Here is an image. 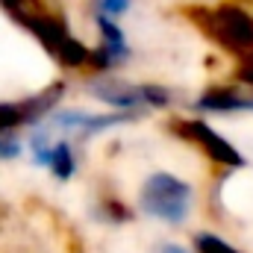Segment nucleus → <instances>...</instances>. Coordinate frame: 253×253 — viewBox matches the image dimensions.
Masks as SVG:
<instances>
[{
	"instance_id": "nucleus-9",
	"label": "nucleus",
	"mask_w": 253,
	"mask_h": 253,
	"mask_svg": "<svg viewBox=\"0 0 253 253\" xmlns=\"http://www.w3.org/2000/svg\"><path fill=\"white\" fill-rule=\"evenodd\" d=\"M44 165L50 168V174L56 177V180H62L68 183L74 174H77V159H74V147L59 138V141H53L50 144V150H47V156H44Z\"/></svg>"
},
{
	"instance_id": "nucleus-11",
	"label": "nucleus",
	"mask_w": 253,
	"mask_h": 253,
	"mask_svg": "<svg viewBox=\"0 0 253 253\" xmlns=\"http://www.w3.org/2000/svg\"><path fill=\"white\" fill-rule=\"evenodd\" d=\"M194 253H245V251L227 245V242L218 239L215 233H197V236H194Z\"/></svg>"
},
{
	"instance_id": "nucleus-3",
	"label": "nucleus",
	"mask_w": 253,
	"mask_h": 253,
	"mask_svg": "<svg viewBox=\"0 0 253 253\" xmlns=\"http://www.w3.org/2000/svg\"><path fill=\"white\" fill-rule=\"evenodd\" d=\"M138 206L165 224H183L191 209V186L168 171H156L138 191Z\"/></svg>"
},
{
	"instance_id": "nucleus-5",
	"label": "nucleus",
	"mask_w": 253,
	"mask_h": 253,
	"mask_svg": "<svg viewBox=\"0 0 253 253\" xmlns=\"http://www.w3.org/2000/svg\"><path fill=\"white\" fill-rule=\"evenodd\" d=\"M168 126H171V132H177L183 141L194 144L209 162H215V165H221V168H230V171L245 168V156H242L227 138H221V132H215L206 121H200V118H174Z\"/></svg>"
},
{
	"instance_id": "nucleus-4",
	"label": "nucleus",
	"mask_w": 253,
	"mask_h": 253,
	"mask_svg": "<svg viewBox=\"0 0 253 253\" xmlns=\"http://www.w3.org/2000/svg\"><path fill=\"white\" fill-rule=\"evenodd\" d=\"M65 94V83H50L47 88L24 100H0V135H15L24 126L44 121Z\"/></svg>"
},
{
	"instance_id": "nucleus-18",
	"label": "nucleus",
	"mask_w": 253,
	"mask_h": 253,
	"mask_svg": "<svg viewBox=\"0 0 253 253\" xmlns=\"http://www.w3.org/2000/svg\"><path fill=\"white\" fill-rule=\"evenodd\" d=\"M3 209H6V206H3V203H0V215H3Z\"/></svg>"
},
{
	"instance_id": "nucleus-15",
	"label": "nucleus",
	"mask_w": 253,
	"mask_h": 253,
	"mask_svg": "<svg viewBox=\"0 0 253 253\" xmlns=\"http://www.w3.org/2000/svg\"><path fill=\"white\" fill-rule=\"evenodd\" d=\"M21 156V144L15 135H0V159L9 162V159H18Z\"/></svg>"
},
{
	"instance_id": "nucleus-7",
	"label": "nucleus",
	"mask_w": 253,
	"mask_h": 253,
	"mask_svg": "<svg viewBox=\"0 0 253 253\" xmlns=\"http://www.w3.org/2000/svg\"><path fill=\"white\" fill-rule=\"evenodd\" d=\"M88 91L109 103L112 109H124V112H144V103H141V91L138 85L118 80V77H106V74H97L91 83H88Z\"/></svg>"
},
{
	"instance_id": "nucleus-16",
	"label": "nucleus",
	"mask_w": 253,
	"mask_h": 253,
	"mask_svg": "<svg viewBox=\"0 0 253 253\" xmlns=\"http://www.w3.org/2000/svg\"><path fill=\"white\" fill-rule=\"evenodd\" d=\"M0 3H3V9H6L9 15H18V12L30 9V0H0Z\"/></svg>"
},
{
	"instance_id": "nucleus-2",
	"label": "nucleus",
	"mask_w": 253,
	"mask_h": 253,
	"mask_svg": "<svg viewBox=\"0 0 253 253\" xmlns=\"http://www.w3.org/2000/svg\"><path fill=\"white\" fill-rule=\"evenodd\" d=\"M21 27H27L39 42L42 47L62 65V68H88V56L91 50L71 36L68 24H65L59 15H50L44 9H24L18 15H12Z\"/></svg>"
},
{
	"instance_id": "nucleus-8",
	"label": "nucleus",
	"mask_w": 253,
	"mask_h": 253,
	"mask_svg": "<svg viewBox=\"0 0 253 253\" xmlns=\"http://www.w3.org/2000/svg\"><path fill=\"white\" fill-rule=\"evenodd\" d=\"M197 112H253V94L242 85H212L206 88L197 103Z\"/></svg>"
},
{
	"instance_id": "nucleus-13",
	"label": "nucleus",
	"mask_w": 253,
	"mask_h": 253,
	"mask_svg": "<svg viewBox=\"0 0 253 253\" xmlns=\"http://www.w3.org/2000/svg\"><path fill=\"white\" fill-rule=\"evenodd\" d=\"M97 6V15H109V18H118L129 9V0H94Z\"/></svg>"
},
{
	"instance_id": "nucleus-10",
	"label": "nucleus",
	"mask_w": 253,
	"mask_h": 253,
	"mask_svg": "<svg viewBox=\"0 0 253 253\" xmlns=\"http://www.w3.org/2000/svg\"><path fill=\"white\" fill-rule=\"evenodd\" d=\"M138 91H141V103H144V109H168V106H171V91L162 88V85L144 83V85H138Z\"/></svg>"
},
{
	"instance_id": "nucleus-6",
	"label": "nucleus",
	"mask_w": 253,
	"mask_h": 253,
	"mask_svg": "<svg viewBox=\"0 0 253 253\" xmlns=\"http://www.w3.org/2000/svg\"><path fill=\"white\" fill-rule=\"evenodd\" d=\"M141 112H124V109H115V112H106V115H91V112H50L47 124L65 129V132H77L80 138H88L94 132H103L109 126L126 124V121H135Z\"/></svg>"
},
{
	"instance_id": "nucleus-14",
	"label": "nucleus",
	"mask_w": 253,
	"mask_h": 253,
	"mask_svg": "<svg viewBox=\"0 0 253 253\" xmlns=\"http://www.w3.org/2000/svg\"><path fill=\"white\" fill-rule=\"evenodd\" d=\"M236 80H239L242 85L253 88V53H248V56H242V59H239V68H236Z\"/></svg>"
},
{
	"instance_id": "nucleus-17",
	"label": "nucleus",
	"mask_w": 253,
	"mask_h": 253,
	"mask_svg": "<svg viewBox=\"0 0 253 253\" xmlns=\"http://www.w3.org/2000/svg\"><path fill=\"white\" fill-rule=\"evenodd\" d=\"M159 253H189V251H186V248H180V245H162Z\"/></svg>"
},
{
	"instance_id": "nucleus-12",
	"label": "nucleus",
	"mask_w": 253,
	"mask_h": 253,
	"mask_svg": "<svg viewBox=\"0 0 253 253\" xmlns=\"http://www.w3.org/2000/svg\"><path fill=\"white\" fill-rule=\"evenodd\" d=\"M97 209H100V218H106L109 224H121V221H129L132 218V212L126 209L118 197H103Z\"/></svg>"
},
{
	"instance_id": "nucleus-1",
	"label": "nucleus",
	"mask_w": 253,
	"mask_h": 253,
	"mask_svg": "<svg viewBox=\"0 0 253 253\" xmlns=\"http://www.w3.org/2000/svg\"><path fill=\"white\" fill-rule=\"evenodd\" d=\"M189 18L221 50H227L239 59L253 53V15L245 6H239V3L194 6V9H189Z\"/></svg>"
}]
</instances>
